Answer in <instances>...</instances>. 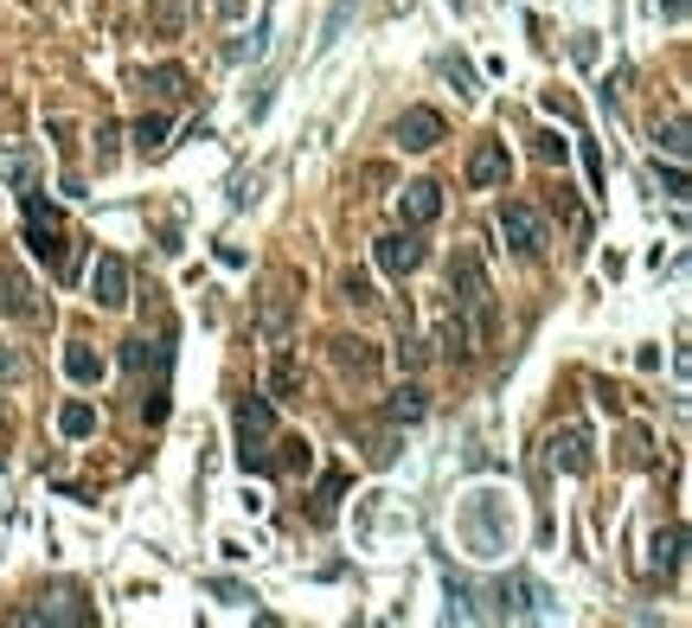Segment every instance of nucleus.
Returning <instances> with one entry per match:
<instances>
[{"mask_svg": "<svg viewBox=\"0 0 692 628\" xmlns=\"http://www.w3.org/2000/svg\"><path fill=\"white\" fill-rule=\"evenodd\" d=\"M20 206H26V244H33V257L52 263V276L58 283H72L77 276V251H72V231H65V212L33 186H20Z\"/></svg>", "mask_w": 692, "mask_h": 628, "instance_id": "1", "label": "nucleus"}, {"mask_svg": "<svg viewBox=\"0 0 692 628\" xmlns=\"http://www.w3.org/2000/svg\"><path fill=\"white\" fill-rule=\"evenodd\" d=\"M231 423H238V462H244V469H263V462H270V443H276V405H270L263 392H244L238 410H231Z\"/></svg>", "mask_w": 692, "mask_h": 628, "instance_id": "2", "label": "nucleus"}, {"mask_svg": "<svg viewBox=\"0 0 692 628\" xmlns=\"http://www.w3.org/2000/svg\"><path fill=\"white\" fill-rule=\"evenodd\" d=\"M449 289H455V301H462V315H469L474 328H487V315H494V289H487V269H481V257L474 251H455L449 257Z\"/></svg>", "mask_w": 692, "mask_h": 628, "instance_id": "3", "label": "nucleus"}, {"mask_svg": "<svg viewBox=\"0 0 692 628\" xmlns=\"http://www.w3.org/2000/svg\"><path fill=\"white\" fill-rule=\"evenodd\" d=\"M39 315H45V301H39L33 276L13 257H0V321H39Z\"/></svg>", "mask_w": 692, "mask_h": 628, "instance_id": "4", "label": "nucleus"}, {"mask_svg": "<svg viewBox=\"0 0 692 628\" xmlns=\"http://www.w3.org/2000/svg\"><path fill=\"white\" fill-rule=\"evenodd\" d=\"M501 238H507L519 257H539V251H546V219H539L526 199H507V206H501Z\"/></svg>", "mask_w": 692, "mask_h": 628, "instance_id": "5", "label": "nucleus"}, {"mask_svg": "<svg viewBox=\"0 0 692 628\" xmlns=\"http://www.w3.org/2000/svg\"><path fill=\"white\" fill-rule=\"evenodd\" d=\"M90 296H97V308H122L129 301V263L116 257V251H103V257L90 263Z\"/></svg>", "mask_w": 692, "mask_h": 628, "instance_id": "6", "label": "nucleus"}, {"mask_svg": "<svg viewBox=\"0 0 692 628\" xmlns=\"http://www.w3.org/2000/svg\"><path fill=\"white\" fill-rule=\"evenodd\" d=\"M372 257H378L385 276H410V269L424 263V238H417V231H392V238L372 244Z\"/></svg>", "mask_w": 692, "mask_h": 628, "instance_id": "7", "label": "nucleus"}, {"mask_svg": "<svg viewBox=\"0 0 692 628\" xmlns=\"http://www.w3.org/2000/svg\"><path fill=\"white\" fill-rule=\"evenodd\" d=\"M392 142L410 154H424V148H437L442 142V115L437 110H404L398 122H392Z\"/></svg>", "mask_w": 692, "mask_h": 628, "instance_id": "8", "label": "nucleus"}, {"mask_svg": "<svg viewBox=\"0 0 692 628\" xmlns=\"http://www.w3.org/2000/svg\"><path fill=\"white\" fill-rule=\"evenodd\" d=\"M398 212H404V224H410V231L437 224V219H442V186H437V180H410V186L398 192Z\"/></svg>", "mask_w": 692, "mask_h": 628, "instance_id": "9", "label": "nucleus"}, {"mask_svg": "<svg viewBox=\"0 0 692 628\" xmlns=\"http://www.w3.org/2000/svg\"><path fill=\"white\" fill-rule=\"evenodd\" d=\"M546 449H551V462H558L564 475H590V437H583V430H558Z\"/></svg>", "mask_w": 692, "mask_h": 628, "instance_id": "10", "label": "nucleus"}, {"mask_svg": "<svg viewBox=\"0 0 692 628\" xmlns=\"http://www.w3.org/2000/svg\"><path fill=\"white\" fill-rule=\"evenodd\" d=\"M256 333H263L270 346H283V340H289V289H283V283H276V289L263 296V315H256Z\"/></svg>", "mask_w": 692, "mask_h": 628, "instance_id": "11", "label": "nucleus"}, {"mask_svg": "<svg viewBox=\"0 0 692 628\" xmlns=\"http://www.w3.org/2000/svg\"><path fill=\"white\" fill-rule=\"evenodd\" d=\"M501 180H507V148L501 142H481L469 154V186H501Z\"/></svg>", "mask_w": 692, "mask_h": 628, "instance_id": "12", "label": "nucleus"}, {"mask_svg": "<svg viewBox=\"0 0 692 628\" xmlns=\"http://www.w3.org/2000/svg\"><path fill=\"white\" fill-rule=\"evenodd\" d=\"M501 596H513V603H501V609H513V616H546V609H551V596L539 591L532 577H507Z\"/></svg>", "mask_w": 692, "mask_h": 628, "instance_id": "13", "label": "nucleus"}, {"mask_svg": "<svg viewBox=\"0 0 692 628\" xmlns=\"http://www.w3.org/2000/svg\"><path fill=\"white\" fill-rule=\"evenodd\" d=\"M424 385H398V392H392V405H385V423H392V430H404V423H424Z\"/></svg>", "mask_w": 692, "mask_h": 628, "instance_id": "14", "label": "nucleus"}, {"mask_svg": "<svg viewBox=\"0 0 692 628\" xmlns=\"http://www.w3.org/2000/svg\"><path fill=\"white\" fill-rule=\"evenodd\" d=\"M142 90H154V97H161V103H180L186 90H193V77H186L180 65H154V71L142 77Z\"/></svg>", "mask_w": 692, "mask_h": 628, "instance_id": "15", "label": "nucleus"}, {"mask_svg": "<svg viewBox=\"0 0 692 628\" xmlns=\"http://www.w3.org/2000/svg\"><path fill=\"white\" fill-rule=\"evenodd\" d=\"M122 366L142 378L147 366H167V346H161V340H147V333H135V340H122Z\"/></svg>", "mask_w": 692, "mask_h": 628, "instance_id": "16", "label": "nucleus"}, {"mask_svg": "<svg viewBox=\"0 0 692 628\" xmlns=\"http://www.w3.org/2000/svg\"><path fill=\"white\" fill-rule=\"evenodd\" d=\"M72 603H77L72 591H52V603H45V609H26L20 623H90V609H72Z\"/></svg>", "mask_w": 692, "mask_h": 628, "instance_id": "17", "label": "nucleus"}, {"mask_svg": "<svg viewBox=\"0 0 692 628\" xmlns=\"http://www.w3.org/2000/svg\"><path fill=\"white\" fill-rule=\"evenodd\" d=\"M333 366L353 372V378H372L378 360H372V346H365V340H333Z\"/></svg>", "mask_w": 692, "mask_h": 628, "instance_id": "18", "label": "nucleus"}, {"mask_svg": "<svg viewBox=\"0 0 692 628\" xmlns=\"http://www.w3.org/2000/svg\"><path fill=\"white\" fill-rule=\"evenodd\" d=\"M65 372H72L77 385H97V378H103V353H90L84 340H72V346H65Z\"/></svg>", "mask_w": 692, "mask_h": 628, "instance_id": "19", "label": "nucleus"}, {"mask_svg": "<svg viewBox=\"0 0 692 628\" xmlns=\"http://www.w3.org/2000/svg\"><path fill=\"white\" fill-rule=\"evenodd\" d=\"M58 430H65L72 443H84V437H97V405H84V398H72V405L58 410Z\"/></svg>", "mask_w": 692, "mask_h": 628, "instance_id": "20", "label": "nucleus"}, {"mask_svg": "<svg viewBox=\"0 0 692 628\" xmlns=\"http://www.w3.org/2000/svg\"><path fill=\"white\" fill-rule=\"evenodd\" d=\"M673 564H680V526L655 532V558H648V571H655V577H673Z\"/></svg>", "mask_w": 692, "mask_h": 628, "instance_id": "21", "label": "nucleus"}, {"mask_svg": "<svg viewBox=\"0 0 692 628\" xmlns=\"http://www.w3.org/2000/svg\"><path fill=\"white\" fill-rule=\"evenodd\" d=\"M135 148H142V154H161V148H167V115H161V110H147L142 122H135Z\"/></svg>", "mask_w": 692, "mask_h": 628, "instance_id": "22", "label": "nucleus"}, {"mask_svg": "<svg viewBox=\"0 0 692 628\" xmlns=\"http://www.w3.org/2000/svg\"><path fill=\"white\" fill-rule=\"evenodd\" d=\"M263 469H276V475H308V469H315V455H308V443H283V455H270Z\"/></svg>", "mask_w": 692, "mask_h": 628, "instance_id": "23", "label": "nucleus"}, {"mask_svg": "<svg viewBox=\"0 0 692 628\" xmlns=\"http://www.w3.org/2000/svg\"><path fill=\"white\" fill-rule=\"evenodd\" d=\"M360 443H365V462H372V469H385V462L398 455V437H392V430H360Z\"/></svg>", "mask_w": 692, "mask_h": 628, "instance_id": "24", "label": "nucleus"}, {"mask_svg": "<svg viewBox=\"0 0 692 628\" xmlns=\"http://www.w3.org/2000/svg\"><path fill=\"white\" fill-rule=\"evenodd\" d=\"M0 180L33 186V154H26V148H0Z\"/></svg>", "mask_w": 692, "mask_h": 628, "instance_id": "25", "label": "nucleus"}, {"mask_svg": "<svg viewBox=\"0 0 692 628\" xmlns=\"http://www.w3.org/2000/svg\"><path fill=\"white\" fill-rule=\"evenodd\" d=\"M26 378V353L20 346H0V385H20Z\"/></svg>", "mask_w": 692, "mask_h": 628, "instance_id": "26", "label": "nucleus"}, {"mask_svg": "<svg viewBox=\"0 0 692 628\" xmlns=\"http://www.w3.org/2000/svg\"><path fill=\"white\" fill-rule=\"evenodd\" d=\"M539 161H546V167H564V161H571V142H564V135H539Z\"/></svg>", "mask_w": 692, "mask_h": 628, "instance_id": "27", "label": "nucleus"}, {"mask_svg": "<svg viewBox=\"0 0 692 628\" xmlns=\"http://www.w3.org/2000/svg\"><path fill=\"white\" fill-rule=\"evenodd\" d=\"M340 296L353 301V308H365V301H378V296H372V283H365V276H353V269L340 276Z\"/></svg>", "mask_w": 692, "mask_h": 628, "instance_id": "28", "label": "nucleus"}, {"mask_svg": "<svg viewBox=\"0 0 692 628\" xmlns=\"http://www.w3.org/2000/svg\"><path fill=\"white\" fill-rule=\"evenodd\" d=\"M340 487H347V475H328V481H321V500H315V519H333V500H340Z\"/></svg>", "mask_w": 692, "mask_h": 628, "instance_id": "29", "label": "nucleus"}, {"mask_svg": "<svg viewBox=\"0 0 692 628\" xmlns=\"http://www.w3.org/2000/svg\"><path fill=\"white\" fill-rule=\"evenodd\" d=\"M442 71H449V84H455L462 97H474V71L462 65V58H442Z\"/></svg>", "mask_w": 692, "mask_h": 628, "instance_id": "30", "label": "nucleus"}, {"mask_svg": "<svg viewBox=\"0 0 692 628\" xmlns=\"http://www.w3.org/2000/svg\"><path fill=\"white\" fill-rule=\"evenodd\" d=\"M90 148H97V167H116V129H110V122L97 129V142H90Z\"/></svg>", "mask_w": 692, "mask_h": 628, "instance_id": "31", "label": "nucleus"}, {"mask_svg": "<svg viewBox=\"0 0 692 628\" xmlns=\"http://www.w3.org/2000/svg\"><path fill=\"white\" fill-rule=\"evenodd\" d=\"M206 591H212V596H224V603H256V596L244 591V584H231V577H212Z\"/></svg>", "mask_w": 692, "mask_h": 628, "instance_id": "32", "label": "nucleus"}, {"mask_svg": "<svg viewBox=\"0 0 692 628\" xmlns=\"http://www.w3.org/2000/svg\"><path fill=\"white\" fill-rule=\"evenodd\" d=\"M353 7H360V0H340V7L328 13V33H321V45H333V38H340V26H347V13H353Z\"/></svg>", "mask_w": 692, "mask_h": 628, "instance_id": "33", "label": "nucleus"}, {"mask_svg": "<svg viewBox=\"0 0 692 628\" xmlns=\"http://www.w3.org/2000/svg\"><path fill=\"white\" fill-rule=\"evenodd\" d=\"M186 20V0H161V33H180Z\"/></svg>", "mask_w": 692, "mask_h": 628, "instance_id": "34", "label": "nucleus"}, {"mask_svg": "<svg viewBox=\"0 0 692 628\" xmlns=\"http://www.w3.org/2000/svg\"><path fill=\"white\" fill-rule=\"evenodd\" d=\"M655 174H660V186H667L673 199H686V174H680V167H655Z\"/></svg>", "mask_w": 692, "mask_h": 628, "instance_id": "35", "label": "nucleus"}, {"mask_svg": "<svg viewBox=\"0 0 692 628\" xmlns=\"http://www.w3.org/2000/svg\"><path fill=\"white\" fill-rule=\"evenodd\" d=\"M667 154H686V122H680V115L667 122Z\"/></svg>", "mask_w": 692, "mask_h": 628, "instance_id": "36", "label": "nucleus"}, {"mask_svg": "<svg viewBox=\"0 0 692 628\" xmlns=\"http://www.w3.org/2000/svg\"><path fill=\"white\" fill-rule=\"evenodd\" d=\"M276 392H283V398L295 392V360H276Z\"/></svg>", "mask_w": 692, "mask_h": 628, "instance_id": "37", "label": "nucleus"}, {"mask_svg": "<svg viewBox=\"0 0 692 628\" xmlns=\"http://www.w3.org/2000/svg\"><path fill=\"white\" fill-rule=\"evenodd\" d=\"M667 13H673V20H686V0H667Z\"/></svg>", "mask_w": 692, "mask_h": 628, "instance_id": "38", "label": "nucleus"}]
</instances>
